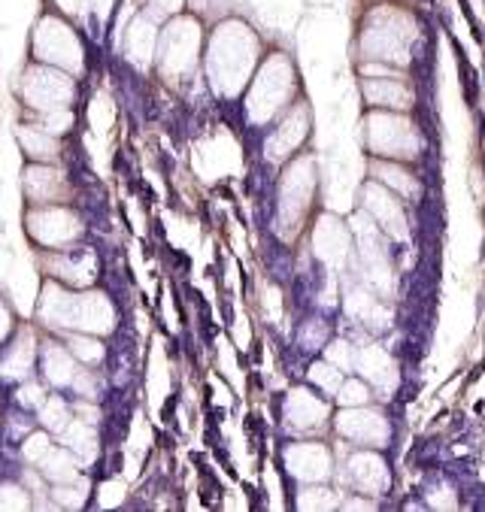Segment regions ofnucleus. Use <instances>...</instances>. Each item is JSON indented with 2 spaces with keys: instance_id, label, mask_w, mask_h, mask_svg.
<instances>
[{
  "instance_id": "22",
  "label": "nucleus",
  "mask_w": 485,
  "mask_h": 512,
  "mask_svg": "<svg viewBox=\"0 0 485 512\" xmlns=\"http://www.w3.org/2000/svg\"><path fill=\"white\" fill-rule=\"evenodd\" d=\"M16 140H19V149L25 152V158L34 164H58L61 161V140L52 137L40 122L19 125Z\"/></svg>"
},
{
  "instance_id": "23",
  "label": "nucleus",
  "mask_w": 485,
  "mask_h": 512,
  "mask_svg": "<svg viewBox=\"0 0 485 512\" xmlns=\"http://www.w3.org/2000/svg\"><path fill=\"white\" fill-rule=\"evenodd\" d=\"M364 207L373 213V219L382 225V231L404 237V213H401V203L388 194L379 185H367L364 188Z\"/></svg>"
},
{
  "instance_id": "33",
  "label": "nucleus",
  "mask_w": 485,
  "mask_h": 512,
  "mask_svg": "<svg viewBox=\"0 0 485 512\" xmlns=\"http://www.w3.org/2000/svg\"><path fill=\"white\" fill-rule=\"evenodd\" d=\"M49 449H52V440H49V431H46V428L28 434V440H25V446H22V452H25V458H28L31 464H40V461L46 458Z\"/></svg>"
},
{
  "instance_id": "39",
  "label": "nucleus",
  "mask_w": 485,
  "mask_h": 512,
  "mask_svg": "<svg viewBox=\"0 0 485 512\" xmlns=\"http://www.w3.org/2000/svg\"><path fill=\"white\" fill-rule=\"evenodd\" d=\"M116 4H119V0H91V10H94V16L101 19V22H110Z\"/></svg>"
},
{
  "instance_id": "24",
  "label": "nucleus",
  "mask_w": 485,
  "mask_h": 512,
  "mask_svg": "<svg viewBox=\"0 0 485 512\" xmlns=\"http://www.w3.org/2000/svg\"><path fill=\"white\" fill-rule=\"evenodd\" d=\"M58 437L64 440V449H70L79 464H91L94 461V455H97V434H94V428L88 422L70 419V425Z\"/></svg>"
},
{
  "instance_id": "40",
  "label": "nucleus",
  "mask_w": 485,
  "mask_h": 512,
  "mask_svg": "<svg viewBox=\"0 0 485 512\" xmlns=\"http://www.w3.org/2000/svg\"><path fill=\"white\" fill-rule=\"evenodd\" d=\"M346 509H373L376 503H370V500H349V503H343Z\"/></svg>"
},
{
  "instance_id": "38",
  "label": "nucleus",
  "mask_w": 485,
  "mask_h": 512,
  "mask_svg": "<svg viewBox=\"0 0 485 512\" xmlns=\"http://www.w3.org/2000/svg\"><path fill=\"white\" fill-rule=\"evenodd\" d=\"M316 497H304L301 494V500H298V506H304V509H313V506H319V509H328V506H334V497H331V491L328 488H310Z\"/></svg>"
},
{
  "instance_id": "19",
  "label": "nucleus",
  "mask_w": 485,
  "mask_h": 512,
  "mask_svg": "<svg viewBox=\"0 0 485 512\" xmlns=\"http://www.w3.org/2000/svg\"><path fill=\"white\" fill-rule=\"evenodd\" d=\"M346 479L355 491H364V494H379L388 488V470H385V461L376 455V452H355L349 455L346 461Z\"/></svg>"
},
{
  "instance_id": "3",
  "label": "nucleus",
  "mask_w": 485,
  "mask_h": 512,
  "mask_svg": "<svg viewBox=\"0 0 485 512\" xmlns=\"http://www.w3.org/2000/svg\"><path fill=\"white\" fill-rule=\"evenodd\" d=\"M419 40V25L413 13L401 7H373L358 28V49L364 61L404 67L413 58V46Z\"/></svg>"
},
{
  "instance_id": "34",
  "label": "nucleus",
  "mask_w": 485,
  "mask_h": 512,
  "mask_svg": "<svg viewBox=\"0 0 485 512\" xmlns=\"http://www.w3.org/2000/svg\"><path fill=\"white\" fill-rule=\"evenodd\" d=\"M0 509H31V497L22 485L7 482L0 485Z\"/></svg>"
},
{
  "instance_id": "20",
  "label": "nucleus",
  "mask_w": 485,
  "mask_h": 512,
  "mask_svg": "<svg viewBox=\"0 0 485 512\" xmlns=\"http://www.w3.org/2000/svg\"><path fill=\"white\" fill-rule=\"evenodd\" d=\"M361 94H364V100L373 110L401 113V110H410V104H413V91H410V85L404 79H388V76L364 79Z\"/></svg>"
},
{
  "instance_id": "7",
  "label": "nucleus",
  "mask_w": 485,
  "mask_h": 512,
  "mask_svg": "<svg viewBox=\"0 0 485 512\" xmlns=\"http://www.w3.org/2000/svg\"><path fill=\"white\" fill-rule=\"evenodd\" d=\"M76 97H79L76 76H70L58 67L31 61L19 76V100L34 116L70 110L76 104Z\"/></svg>"
},
{
  "instance_id": "8",
  "label": "nucleus",
  "mask_w": 485,
  "mask_h": 512,
  "mask_svg": "<svg viewBox=\"0 0 485 512\" xmlns=\"http://www.w3.org/2000/svg\"><path fill=\"white\" fill-rule=\"evenodd\" d=\"M316 194V167L310 158H295L285 170H282V182H279V231L285 237H295V231H301V222L310 213V203Z\"/></svg>"
},
{
  "instance_id": "5",
  "label": "nucleus",
  "mask_w": 485,
  "mask_h": 512,
  "mask_svg": "<svg viewBox=\"0 0 485 512\" xmlns=\"http://www.w3.org/2000/svg\"><path fill=\"white\" fill-rule=\"evenodd\" d=\"M204 25L194 13H179L167 19L158 28V46H155V70L164 82L179 85L194 76V70L201 67L204 55Z\"/></svg>"
},
{
  "instance_id": "32",
  "label": "nucleus",
  "mask_w": 485,
  "mask_h": 512,
  "mask_svg": "<svg viewBox=\"0 0 485 512\" xmlns=\"http://www.w3.org/2000/svg\"><path fill=\"white\" fill-rule=\"evenodd\" d=\"M49 7L70 22H82L91 13V0H49Z\"/></svg>"
},
{
  "instance_id": "6",
  "label": "nucleus",
  "mask_w": 485,
  "mask_h": 512,
  "mask_svg": "<svg viewBox=\"0 0 485 512\" xmlns=\"http://www.w3.org/2000/svg\"><path fill=\"white\" fill-rule=\"evenodd\" d=\"M31 61L58 67L70 76L85 73V40L76 25L52 10H46L31 31Z\"/></svg>"
},
{
  "instance_id": "30",
  "label": "nucleus",
  "mask_w": 485,
  "mask_h": 512,
  "mask_svg": "<svg viewBox=\"0 0 485 512\" xmlns=\"http://www.w3.org/2000/svg\"><path fill=\"white\" fill-rule=\"evenodd\" d=\"M37 122L52 134V137H64V134H70L73 131V125H76V113H73V107L70 110H55V113H46V116H37Z\"/></svg>"
},
{
  "instance_id": "14",
  "label": "nucleus",
  "mask_w": 485,
  "mask_h": 512,
  "mask_svg": "<svg viewBox=\"0 0 485 512\" xmlns=\"http://www.w3.org/2000/svg\"><path fill=\"white\" fill-rule=\"evenodd\" d=\"M337 434H343L346 440H352L364 449H382L388 443V422L376 413V409L346 406L337 416Z\"/></svg>"
},
{
  "instance_id": "13",
  "label": "nucleus",
  "mask_w": 485,
  "mask_h": 512,
  "mask_svg": "<svg viewBox=\"0 0 485 512\" xmlns=\"http://www.w3.org/2000/svg\"><path fill=\"white\" fill-rule=\"evenodd\" d=\"M310 134V110L304 100H298L295 107H288L279 119V125L267 134V143H264V155L270 161H288L301 149V143L307 140Z\"/></svg>"
},
{
  "instance_id": "36",
  "label": "nucleus",
  "mask_w": 485,
  "mask_h": 512,
  "mask_svg": "<svg viewBox=\"0 0 485 512\" xmlns=\"http://www.w3.org/2000/svg\"><path fill=\"white\" fill-rule=\"evenodd\" d=\"M19 403H22V406H28V409H40V406L46 403V388L28 376V379H25V385L19 388Z\"/></svg>"
},
{
  "instance_id": "11",
  "label": "nucleus",
  "mask_w": 485,
  "mask_h": 512,
  "mask_svg": "<svg viewBox=\"0 0 485 512\" xmlns=\"http://www.w3.org/2000/svg\"><path fill=\"white\" fill-rule=\"evenodd\" d=\"M367 143L379 158H413L410 149L416 152L413 125L392 110L367 116Z\"/></svg>"
},
{
  "instance_id": "21",
  "label": "nucleus",
  "mask_w": 485,
  "mask_h": 512,
  "mask_svg": "<svg viewBox=\"0 0 485 512\" xmlns=\"http://www.w3.org/2000/svg\"><path fill=\"white\" fill-rule=\"evenodd\" d=\"M37 367H40V373L46 376L49 385H55V388H70L82 364L70 355V349H67L64 343L49 340V343H43V346L37 349Z\"/></svg>"
},
{
  "instance_id": "29",
  "label": "nucleus",
  "mask_w": 485,
  "mask_h": 512,
  "mask_svg": "<svg viewBox=\"0 0 485 512\" xmlns=\"http://www.w3.org/2000/svg\"><path fill=\"white\" fill-rule=\"evenodd\" d=\"M85 491H88V485H85L82 479H73V482H58V485L52 488V497H55L58 506L76 509V506L85 503Z\"/></svg>"
},
{
  "instance_id": "27",
  "label": "nucleus",
  "mask_w": 485,
  "mask_h": 512,
  "mask_svg": "<svg viewBox=\"0 0 485 512\" xmlns=\"http://www.w3.org/2000/svg\"><path fill=\"white\" fill-rule=\"evenodd\" d=\"M70 406L61 400V397H46V403L40 406V425L49 431V434H61L67 425H70Z\"/></svg>"
},
{
  "instance_id": "37",
  "label": "nucleus",
  "mask_w": 485,
  "mask_h": 512,
  "mask_svg": "<svg viewBox=\"0 0 485 512\" xmlns=\"http://www.w3.org/2000/svg\"><path fill=\"white\" fill-rule=\"evenodd\" d=\"M13 331H16V316H13V310H10L7 297L0 294V346H4V343L13 337Z\"/></svg>"
},
{
  "instance_id": "1",
  "label": "nucleus",
  "mask_w": 485,
  "mask_h": 512,
  "mask_svg": "<svg viewBox=\"0 0 485 512\" xmlns=\"http://www.w3.org/2000/svg\"><path fill=\"white\" fill-rule=\"evenodd\" d=\"M261 61V40L243 19H222L207 37H204V55L201 67L210 82V88L231 100L240 97Z\"/></svg>"
},
{
  "instance_id": "12",
  "label": "nucleus",
  "mask_w": 485,
  "mask_h": 512,
  "mask_svg": "<svg viewBox=\"0 0 485 512\" xmlns=\"http://www.w3.org/2000/svg\"><path fill=\"white\" fill-rule=\"evenodd\" d=\"M22 191L28 207H52V203H70L73 185L58 164H28L22 173Z\"/></svg>"
},
{
  "instance_id": "35",
  "label": "nucleus",
  "mask_w": 485,
  "mask_h": 512,
  "mask_svg": "<svg viewBox=\"0 0 485 512\" xmlns=\"http://www.w3.org/2000/svg\"><path fill=\"white\" fill-rule=\"evenodd\" d=\"M310 376H313V382H319L325 391H337V388H340V382H343V376L337 373V367H334V364H328V361L313 364Z\"/></svg>"
},
{
  "instance_id": "10",
  "label": "nucleus",
  "mask_w": 485,
  "mask_h": 512,
  "mask_svg": "<svg viewBox=\"0 0 485 512\" xmlns=\"http://www.w3.org/2000/svg\"><path fill=\"white\" fill-rule=\"evenodd\" d=\"M40 264H43V273L52 282H61L67 288H94L97 273H101L97 255L91 249H76V246L46 249Z\"/></svg>"
},
{
  "instance_id": "9",
  "label": "nucleus",
  "mask_w": 485,
  "mask_h": 512,
  "mask_svg": "<svg viewBox=\"0 0 485 512\" xmlns=\"http://www.w3.org/2000/svg\"><path fill=\"white\" fill-rule=\"evenodd\" d=\"M25 231L43 249H64V246H76L85 237V219L70 207V203L28 207L25 210Z\"/></svg>"
},
{
  "instance_id": "31",
  "label": "nucleus",
  "mask_w": 485,
  "mask_h": 512,
  "mask_svg": "<svg viewBox=\"0 0 485 512\" xmlns=\"http://www.w3.org/2000/svg\"><path fill=\"white\" fill-rule=\"evenodd\" d=\"M337 400L343 406H364L370 400V391L361 379H343L340 388H337Z\"/></svg>"
},
{
  "instance_id": "18",
  "label": "nucleus",
  "mask_w": 485,
  "mask_h": 512,
  "mask_svg": "<svg viewBox=\"0 0 485 512\" xmlns=\"http://www.w3.org/2000/svg\"><path fill=\"white\" fill-rule=\"evenodd\" d=\"M158 28L152 19L137 13L125 28V58L134 70H152L155 64V46H158Z\"/></svg>"
},
{
  "instance_id": "26",
  "label": "nucleus",
  "mask_w": 485,
  "mask_h": 512,
  "mask_svg": "<svg viewBox=\"0 0 485 512\" xmlns=\"http://www.w3.org/2000/svg\"><path fill=\"white\" fill-rule=\"evenodd\" d=\"M64 346L70 349V355L82 364V367H97L107 361V349L101 343V337L94 334H61Z\"/></svg>"
},
{
  "instance_id": "25",
  "label": "nucleus",
  "mask_w": 485,
  "mask_h": 512,
  "mask_svg": "<svg viewBox=\"0 0 485 512\" xmlns=\"http://www.w3.org/2000/svg\"><path fill=\"white\" fill-rule=\"evenodd\" d=\"M40 467V473H43V479H49L52 485H58V482H73V479H79V461L73 458V452L70 449H64V446H52L49 452H46V458L37 464Z\"/></svg>"
},
{
  "instance_id": "4",
  "label": "nucleus",
  "mask_w": 485,
  "mask_h": 512,
  "mask_svg": "<svg viewBox=\"0 0 485 512\" xmlns=\"http://www.w3.org/2000/svg\"><path fill=\"white\" fill-rule=\"evenodd\" d=\"M246 116L252 125H270L279 119L298 94V73L288 55L273 52L258 61L246 85Z\"/></svg>"
},
{
  "instance_id": "28",
  "label": "nucleus",
  "mask_w": 485,
  "mask_h": 512,
  "mask_svg": "<svg viewBox=\"0 0 485 512\" xmlns=\"http://www.w3.org/2000/svg\"><path fill=\"white\" fill-rule=\"evenodd\" d=\"M185 4L188 0H140V13L152 19L155 25H164L167 19L185 13Z\"/></svg>"
},
{
  "instance_id": "17",
  "label": "nucleus",
  "mask_w": 485,
  "mask_h": 512,
  "mask_svg": "<svg viewBox=\"0 0 485 512\" xmlns=\"http://www.w3.org/2000/svg\"><path fill=\"white\" fill-rule=\"evenodd\" d=\"M285 467L301 482H325L331 476V452L322 443H295L285 449Z\"/></svg>"
},
{
  "instance_id": "16",
  "label": "nucleus",
  "mask_w": 485,
  "mask_h": 512,
  "mask_svg": "<svg viewBox=\"0 0 485 512\" xmlns=\"http://www.w3.org/2000/svg\"><path fill=\"white\" fill-rule=\"evenodd\" d=\"M7 343L10 346H7L4 358H0V376L13 379V382H25L37 367V349H40L37 334L31 325H25V328L13 331V337Z\"/></svg>"
},
{
  "instance_id": "2",
  "label": "nucleus",
  "mask_w": 485,
  "mask_h": 512,
  "mask_svg": "<svg viewBox=\"0 0 485 512\" xmlns=\"http://www.w3.org/2000/svg\"><path fill=\"white\" fill-rule=\"evenodd\" d=\"M43 328L61 334H94L104 337L116 328V306L104 291L94 288H67L61 282H46L37 306Z\"/></svg>"
},
{
  "instance_id": "15",
  "label": "nucleus",
  "mask_w": 485,
  "mask_h": 512,
  "mask_svg": "<svg viewBox=\"0 0 485 512\" xmlns=\"http://www.w3.org/2000/svg\"><path fill=\"white\" fill-rule=\"evenodd\" d=\"M285 425L291 431H301V434H313L319 428H325V422L331 419V409L322 397H316L307 388H295L285 400Z\"/></svg>"
}]
</instances>
